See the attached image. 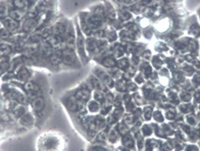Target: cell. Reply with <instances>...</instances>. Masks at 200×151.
Returning a JSON list of instances; mask_svg holds the SVG:
<instances>
[{"mask_svg": "<svg viewBox=\"0 0 200 151\" xmlns=\"http://www.w3.org/2000/svg\"><path fill=\"white\" fill-rule=\"evenodd\" d=\"M118 16H119V18H120L122 21H127V20H129V19L132 18V14L124 10V11H120V12H119Z\"/></svg>", "mask_w": 200, "mask_h": 151, "instance_id": "27", "label": "cell"}, {"mask_svg": "<svg viewBox=\"0 0 200 151\" xmlns=\"http://www.w3.org/2000/svg\"><path fill=\"white\" fill-rule=\"evenodd\" d=\"M50 61L53 64H58L62 61V52L58 51L50 54Z\"/></svg>", "mask_w": 200, "mask_h": 151, "instance_id": "12", "label": "cell"}, {"mask_svg": "<svg viewBox=\"0 0 200 151\" xmlns=\"http://www.w3.org/2000/svg\"><path fill=\"white\" fill-rule=\"evenodd\" d=\"M121 2H123V3H125V4H127V5H129V4H132V3H134L135 0H120Z\"/></svg>", "mask_w": 200, "mask_h": 151, "instance_id": "43", "label": "cell"}, {"mask_svg": "<svg viewBox=\"0 0 200 151\" xmlns=\"http://www.w3.org/2000/svg\"><path fill=\"white\" fill-rule=\"evenodd\" d=\"M49 44H50L51 47L53 48H59L62 46V39L61 36H50L49 37V41H48Z\"/></svg>", "mask_w": 200, "mask_h": 151, "instance_id": "7", "label": "cell"}, {"mask_svg": "<svg viewBox=\"0 0 200 151\" xmlns=\"http://www.w3.org/2000/svg\"><path fill=\"white\" fill-rule=\"evenodd\" d=\"M123 144L124 146L126 147L127 149H134V141L133 138L131 137V135L129 134H125L123 137Z\"/></svg>", "mask_w": 200, "mask_h": 151, "instance_id": "11", "label": "cell"}, {"mask_svg": "<svg viewBox=\"0 0 200 151\" xmlns=\"http://www.w3.org/2000/svg\"><path fill=\"white\" fill-rule=\"evenodd\" d=\"M45 105V101L43 97H36L33 102H32V107L35 111H41Z\"/></svg>", "mask_w": 200, "mask_h": 151, "instance_id": "6", "label": "cell"}, {"mask_svg": "<svg viewBox=\"0 0 200 151\" xmlns=\"http://www.w3.org/2000/svg\"><path fill=\"white\" fill-rule=\"evenodd\" d=\"M108 139H109V141H110V142H115V140L117 139V133H116V131L112 130V131L109 133Z\"/></svg>", "mask_w": 200, "mask_h": 151, "instance_id": "36", "label": "cell"}, {"mask_svg": "<svg viewBox=\"0 0 200 151\" xmlns=\"http://www.w3.org/2000/svg\"><path fill=\"white\" fill-rule=\"evenodd\" d=\"M36 25H37V21L35 18H34V17L28 18L27 20H25L24 25H23V31L25 33H29L34 29Z\"/></svg>", "mask_w": 200, "mask_h": 151, "instance_id": "3", "label": "cell"}, {"mask_svg": "<svg viewBox=\"0 0 200 151\" xmlns=\"http://www.w3.org/2000/svg\"><path fill=\"white\" fill-rule=\"evenodd\" d=\"M129 66V62L126 60V59H123V60H120L118 62V67L121 68V69H127Z\"/></svg>", "mask_w": 200, "mask_h": 151, "instance_id": "32", "label": "cell"}, {"mask_svg": "<svg viewBox=\"0 0 200 151\" xmlns=\"http://www.w3.org/2000/svg\"><path fill=\"white\" fill-rule=\"evenodd\" d=\"M142 131H143V134H145V135H150V128H147V126H144L143 127V128H142Z\"/></svg>", "mask_w": 200, "mask_h": 151, "instance_id": "40", "label": "cell"}, {"mask_svg": "<svg viewBox=\"0 0 200 151\" xmlns=\"http://www.w3.org/2000/svg\"><path fill=\"white\" fill-rule=\"evenodd\" d=\"M29 76H30V73H29L28 70L25 69V68H22V69L19 71V73H18V78H19L21 81H25V80H27V79L29 78Z\"/></svg>", "mask_w": 200, "mask_h": 151, "instance_id": "23", "label": "cell"}, {"mask_svg": "<svg viewBox=\"0 0 200 151\" xmlns=\"http://www.w3.org/2000/svg\"><path fill=\"white\" fill-rule=\"evenodd\" d=\"M88 110L90 112H98L100 110L99 103L97 101H91L88 103Z\"/></svg>", "mask_w": 200, "mask_h": 151, "instance_id": "19", "label": "cell"}, {"mask_svg": "<svg viewBox=\"0 0 200 151\" xmlns=\"http://www.w3.org/2000/svg\"><path fill=\"white\" fill-rule=\"evenodd\" d=\"M77 44H78V52L81 53V55H83L84 50H85V47H84V40H83V37H82V36H81L80 34L78 35Z\"/></svg>", "mask_w": 200, "mask_h": 151, "instance_id": "20", "label": "cell"}, {"mask_svg": "<svg viewBox=\"0 0 200 151\" xmlns=\"http://www.w3.org/2000/svg\"><path fill=\"white\" fill-rule=\"evenodd\" d=\"M8 15L7 8L5 6H0V19H6Z\"/></svg>", "mask_w": 200, "mask_h": 151, "instance_id": "30", "label": "cell"}, {"mask_svg": "<svg viewBox=\"0 0 200 151\" xmlns=\"http://www.w3.org/2000/svg\"><path fill=\"white\" fill-rule=\"evenodd\" d=\"M9 16H10V18L18 22L22 18V14L19 10H12L9 13Z\"/></svg>", "mask_w": 200, "mask_h": 151, "instance_id": "26", "label": "cell"}, {"mask_svg": "<svg viewBox=\"0 0 200 151\" xmlns=\"http://www.w3.org/2000/svg\"><path fill=\"white\" fill-rule=\"evenodd\" d=\"M119 131H120V133L121 134H123V135H125V134H127V131H128V128L125 125H122V124H120L119 125Z\"/></svg>", "mask_w": 200, "mask_h": 151, "instance_id": "38", "label": "cell"}, {"mask_svg": "<svg viewBox=\"0 0 200 151\" xmlns=\"http://www.w3.org/2000/svg\"><path fill=\"white\" fill-rule=\"evenodd\" d=\"M25 90L27 92L33 93V92L37 91L39 90V86L34 82H25Z\"/></svg>", "mask_w": 200, "mask_h": 151, "instance_id": "15", "label": "cell"}, {"mask_svg": "<svg viewBox=\"0 0 200 151\" xmlns=\"http://www.w3.org/2000/svg\"><path fill=\"white\" fill-rule=\"evenodd\" d=\"M103 64L106 66V67H107V68H113V67H114L115 66V60L113 58V57H110V56H108V57H106L104 60H103Z\"/></svg>", "mask_w": 200, "mask_h": 151, "instance_id": "21", "label": "cell"}, {"mask_svg": "<svg viewBox=\"0 0 200 151\" xmlns=\"http://www.w3.org/2000/svg\"><path fill=\"white\" fill-rule=\"evenodd\" d=\"M91 151H106V150L104 148H102V147L97 146V147H94V148H92Z\"/></svg>", "mask_w": 200, "mask_h": 151, "instance_id": "41", "label": "cell"}, {"mask_svg": "<svg viewBox=\"0 0 200 151\" xmlns=\"http://www.w3.org/2000/svg\"><path fill=\"white\" fill-rule=\"evenodd\" d=\"M125 121L127 122V123H129V124H131L132 122H133V117L130 115V116H127V117H125Z\"/></svg>", "mask_w": 200, "mask_h": 151, "instance_id": "42", "label": "cell"}, {"mask_svg": "<svg viewBox=\"0 0 200 151\" xmlns=\"http://www.w3.org/2000/svg\"><path fill=\"white\" fill-rule=\"evenodd\" d=\"M65 31H66V27H65V25H63L62 23L56 24L55 26H54V28H53V33L56 36H61Z\"/></svg>", "mask_w": 200, "mask_h": 151, "instance_id": "17", "label": "cell"}, {"mask_svg": "<svg viewBox=\"0 0 200 151\" xmlns=\"http://www.w3.org/2000/svg\"><path fill=\"white\" fill-rule=\"evenodd\" d=\"M62 61L64 63H68V64H71L74 63L76 62V55L74 53V52L67 48L62 52Z\"/></svg>", "mask_w": 200, "mask_h": 151, "instance_id": "2", "label": "cell"}, {"mask_svg": "<svg viewBox=\"0 0 200 151\" xmlns=\"http://www.w3.org/2000/svg\"><path fill=\"white\" fill-rule=\"evenodd\" d=\"M194 149L193 147H189L186 151H197V149Z\"/></svg>", "mask_w": 200, "mask_h": 151, "instance_id": "44", "label": "cell"}, {"mask_svg": "<svg viewBox=\"0 0 200 151\" xmlns=\"http://www.w3.org/2000/svg\"><path fill=\"white\" fill-rule=\"evenodd\" d=\"M51 48H52V47L49 44V43L44 44L42 46V54H44V55H46V56H50V54L52 53V52H51Z\"/></svg>", "mask_w": 200, "mask_h": 151, "instance_id": "24", "label": "cell"}, {"mask_svg": "<svg viewBox=\"0 0 200 151\" xmlns=\"http://www.w3.org/2000/svg\"><path fill=\"white\" fill-rule=\"evenodd\" d=\"M3 24H4L5 28L7 29L9 32H10V31H15V30H17V28H18V26H19L18 22L15 21V20H14L12 18H6V19H4Z\"/></svg>", "mask_w": 200, "mask_h": 151, "instance_id": "5", "label": "cell"}, {"mask_svg": "<svg viewBox=\"0 0 200 151\" xmlns=\"http://www.w3.org/2000/svg\"><path fill=\"white\" fill-rule=\"evenodd\" d=\"M106 37L108 38V40L109 41H114L115 40V38H116V35H115V32L114 31H108L107 33H106Z\"/></svg>", "mask_w": 200, "mask_h": 151, "instance_id": "34", "label": "cell"}, {"mask_svg": "<svg viewBox=\"0 0 200 151\" xmlns=\"http://www.w3.org/2000/svg\"><path fill=\"white\" fill-rule=\"evenodd\" d=\"M87 49L90 52L98 50V44H97V41L95 39L88 38V41H87Z\"/></svg>", "mask_w": 200, "mask_h": 151, "instance_id": "16", "label": "cell"}, {"mask_svg": "<svg viewBox=\"0 0 200 151\" xmlns=\"http://www.w3.org/2000/svg\"><path fill=\"white\" fill-rule=\"evenodd\" d=\"M25 110L23 106H19V107L14 111L15 116H17V117H22V116L25 114Z\"/></svg>", "mask_w": 200, "mask_h": 151, "instance_id": "33", "label": "cell"}, {"mask_svg": "<svg viewBox=\"0 0 200 151\" xmlns=\"http://www.w3.org/2000/svg\"><path fill=\"white\" fill-rule=\"evenodd\" d=\"M90 97V92L88 90H79L77 93H76V98L79 101H88Z\"/></svg>", "mask_w": 200, "mask_h": 151, "instance_id": "8", "label": "cell"}, {"mask_svg": "<svg viewBox=\"0 0 200 151\" xmlns=\"http://www.w3.org/2000/svg\"><path fill=\"white\" fill-rule=\"evenodd\" d=\"M106 13H107V15L111 18L114 19V16H115V11H114V8L111 5H108L107 8H106Z\"/></svg>", "mask_w": 200, "mask_h": 151, "instance_id": "31", "label": "cell"}, {"mask_svg": "<svg viewBox=\"0 0 200 151\" xmlns=\"http://www.w3.org/2000/svg\"><path fill=\"white\" fill-rule=\"evenodd\" d=\"M121 149V151H131L129 149H125V148H120Z\"/></svg>", "mask_w": 200, "mask_h": 151, "instance_id": "45", "label": "cell"}, {"mask_svg": "<svg viewBox=\"0 0 200 151\" xmlns=\"http://www.w3.org/2000/svg\"><path fill=\"white\" fill-rule=\"evenodd\" d=\"M120 37L122 38L123 40H132V39H134V35H133L132 32H129V31L125 30V31L121 32Z\"/></svg>", "mask_w": 200, "mask_h": 151, "instance_id": "28", "label": "cell"}, {"mask_svg": "<svg viewBox=\"0 0 200 151\" xmlns=\"http://www.w3.org/2000/svg\"><path fill=\"white\" fill-rule=\"evenodd\" d=\"M68 107L72 111H78L79 110V101L77 98H70L68 101Z\"/></svg>", "mask_w": 200, "mask_h": 151, "instance_id": "10", "label": "cell"}, {"mask_svg": "<svg viewBox=\"0 0 200 151\" xmlns=\"http://www.w3.org/2000/svg\"><path fill=\"white\" fill-rule=\"evenodd\" d=\"M96 74L98 76V78L99 79L100 81H102L105 84H106L108 87L112 88L114 86V82H113V79L108 75L106 72L102 71V70H97L96 72Z\"/></svg>", "mask_w": 200, "mask_h": 151, "instance_id": "1", "label": "cell"}, {"mask_svg": "<svg viewBox=\"0 0 200 151\" xmlns=\"http://www.w3.org/2000/svg\"><path fill=\"white\" fill-rule=\"evenodd\" d=\"M12 48L9 44H3L0 45V56H5V55H7L11 52Z\"/></svg>", "mask_w": 200, "mask_h": 151, "instance_id": "18", "label": "cell"}, {"mask_svg": "<svg viewBox=\"0 0 200 151\" xmlns=\"http://www.w3.org/2000/svg\"><path fill=\"white\" fill-rule=\"evenodd\" d=\"M26 5H27L26 0H14V6L17 9H20V10L24 9L25 8Z\"/></svg>", "mask_w": 200, "mask_h": 151, "instance_id": "25", "label": "cell"}, {"mask_svg": "<svg viewBox=\"0 0 200 151\" xmlns=\"http://www.w3.org/2000/svg\"><path fill=\"white\" fill-rule=\"evenodd\" d=\"M33 122H34V119L30 114H24L20 118V123L24 126H30L31 124H33Z\"/></svg>", "mask_w": 200, "mask_h": 151, "instance_id": "13", "label": "cell"}, {"mask_svg": "<svg viewBox=\"0 0 200 151\" xmlns=\"http://www.w3.org/2000/svg\"><path fill=\"white\" fill-rule=\"evenodd\" d=\"M10 37V32L6 28L0 29V38L1 39H8Z\"/></svg>", "mask_w": 200, "mask_h": 151, "instance_id": "29", "label": "cell"}, {"mask_svg": "<svg viewBox=\"0 0 200 151\" xmlns=\"http://www.w3.org/2000/svg\"><path fill=\"white\" fill-rule=\"evenodd\" d=\"M52 32H53V29H52V28L45 27V28H43V29L41 31V33H40L39 35H40V36L42 38H49L50 36H51Z\"/></svg>", "mask_w": 200, "mask_h": 151, "instance_id": "22", "label": "cell"}, {"mask_svg": "<svg viewBox=\"0 0 200 151\" xmlns=\"http://www.w3.org/2000/svg\"><path fill=\"white\" fill-rule=\"evenodd\" d=\"M94 96H95V99H96V101H102L103 100H104V94H103V92H102V91H100V90L96 91V92H95V94H94Z\"/></svg>", "mask_w": 200, "mask_h": 151, "instance_id": "37", "label": "cell"}, {"mask_svg": "<svg viewBox=\"0 0 200 151\" xmlns=\"http://www.w3.org/2000/svg\"><path fill=\"white\" fill-rule=\"evenodd\" d=\"M87 24L91 28H98L102 24V18L100 16H98V15H91V16H89L88 18Z\"/></svg>", "mask_w": 200, "mask_h": 151, "instance_id": "4", "label": "cell"}, {"mask_svg": "<svg viewBox=\"0 0 200 151\" xmlns=\"http://www.w3.org/2000/svg\"><path fill=\"white\" fill-rule=\"evenodd\" d=\"M90 82H91V84L94 88L98 90H105V86H104V83L101 82L99 79L98 77H95V76H91L90 78Z\"/></svg>", "mask_w": 200, "mask_h": 151, "instance_id": "9", "label": "cell"}, {"mask_svg": "<svg viewBox=\"0 0 200 151\" xmlns=\"http://www.w3.org/2000/svg\"><path fill=\"white\" fill-rule=\"evenodd\" d=\"M66 43H67V46L70 49H73L75 46V37L74 35L72 34V32L69 31L67 37H66Z\"/></svg>", "mask_w": 200, "mask_h": 151, "instance_id": "14", "label": "cell"}, {"mask_svg": "<svg viewBox=\"0 0 200 151\" xmlns=\"http://www.w3.org/2000/svg\"><path fill=\"white\" fill-rule=\"evenodd\" d=\"M143 116H144V118H145L146 120H150V117H151V110H150V108L146 107V108L144 109V113H143Z\"/></svg>", "mask_w": 200, "mask_h": 151, "instance_id": "35", "label": "cell"}, {"mask_svg": "<svg viewBox=\"0 0 200 151\" xmlns=\"http://www.w3.org/2000/svg\"><path fill=\"white\" fill-rule=\"evenodd\" d=\"M154 119H155L157 121H160V122L163 120L162 115V113H161L160 111H156V112L154 113Z\"/></svg>", "mask_w": 200, "mask_h": 151, "instance_id": "39", "label": "cell"}]
</instances>
